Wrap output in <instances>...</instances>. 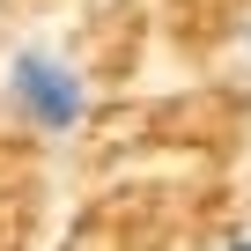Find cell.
Segmentation results:
<instances>
[{"mask_svg": "<svg viewBox=\"0 0 251 251\" xmlns=\"http://www.w3.org/2000/svg\"><path fill=\"white\" fill-rule=\"evenodd\" d=\"M0 89H8L15 126H30V133H45V141H67L89 118V74L74 59H59L52 45H23L8 59V81Z\"/></svg>", "mask_w": 251, "mask_h": 251, "instance_id": "6da1fadb", "label": "cell"}, {"mask_svg": "<svg viewBox=\"0 0 251 251\" xmlns=\"http://www.w3.org/2000/svg\"><path fill=\"white\" fill-rule=\"evenodd\" d=\"M222 251H251V229H236V236H229V244H222Z\"/></svg>", "mask_w": 251, "mask_h": 251, "instance_id": "7a4b0ae2", "label": "cell"}, {"mask_svg": "<svg viewBox=\"0 0 251 251\" xmlns=\"http://www.w3.org/2000/svg\"><path fill=\"white\" fill-rule=\"evenodd\" d=\"M236 45H244V59H251V15H244V30H236Z\"/></svg>", "mask_w": 251, "mask_h": 251, "instance_id": "3957f363", "label": "cell"}]
</instances>
